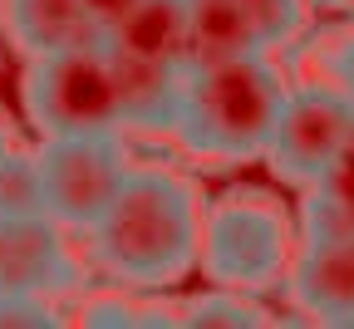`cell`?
I'll use <instances>...</instances> for the list:
<instances>
[{
    "label": "cell",
    "mask_w": 354,
    "mask_h": 329,
    "mask_svg": "<svg viewBox=\"0 0 354 329\" xmlns=\"http://www.w3.org/2000/svg\"><path fill=\"white\" fill-rule=\"evenodd\" d=\"M99 265L123 285H172L197 265L202 197L172 167H133L84 231Z\"/></svg>",
    "instance_id": "1"
},
{
    "label": "cell",
    "mask_w": 354,
    "mask_h": 329,
    "mask_svg": "<svg viewBox=\"0 0 354 329\" xmlns=\"http://www.w3.org/2000/svg\"><path fill=\"white\" fill-rule=\"evenodd\" d=\"M286 79L271 55H232L216 64H192L183 74L172 138L207 162H251L266 153Z\"/></svg>",
    "instance_id": "2"
},
{
    "label": "cell",
    "mask_w": 354,
    "mask_h": 329,
    "mask_svg": "<svg viewBox=\"0 0 354 329\" xmlns=\"http://www.w3.org/2000/svg\"><path fill=\"white\" fill-rule=\"evenodd\" d=\"M290 216L266 192H232L202 212L197 265L212 285L232 290H266L290 265Z\"/></svg>",
    "instance_id": "3"
},
{
    "label": "cell",
    "mask_w": 354,
    "mask_h": 329,
    "mask_svg": "<svg viewBox=\"0 0 354 329\" xmlns=\"http://www.w3.org/2000/svg\"><path fill=\"white\" fill-rule=\"evenodd\" d=\"M25 113L39 128V138L64 133H109L118 123V88L104 39L99 44H69L44 50L25 64Z\"/></svg>",
    "instance_id": "4"
},
{
    "label": "cell",
    "mask_w": 354,
    "mask_h": 329,
    "mask_svg": "<svg viewBox=\"0 0 354 329\" xmlns=\"http://www.w3.org/2000/svg\"><path fill=\"white\" fill-rule=\"evenodd\" d=\"M35 167H39L44 216L64 231H88L128 172V148L118 143V128L64 133V138H44L39 143Z\"/></svg>",
    "instance_id": "5"
},
{
    "label": "cell",
    "mask_w": 354,
    "mask_h": 329,
    "mask_svg": "<svg viewBox=\"0 0 354 329\" xmlns=\"http://www.w3.org/2000/svg\"><path fill=\"white\" fill-rule=\"evenodd\" d=\"M349 123H354V99L339 84H295V88L286 84L261 158H271V167L286 182L310 187L335 158Z\"/></svg>",
    "instance_id": "6"
},
{
    "label": "cell",
    "mask_w": 354,
    "mask_h": 329,
    "mask_svg": "<svg viewBox=\"0 0 354 329\" xmlns=\"http://www.w3.org/2000/svg\"><path fill=\"white\" fill-rule=\"evenodd\" d=\"M79 285L64 226L50 216H0V295H59Z\"/></svg>",
    "instance_id": "7"
},
{
    "label": "cell",
    "mask_w": 354,
    "mask_h": 329,
    "mask_svg": "<svg viewBox=\"0 0 354 329\" xmlns=\"http://www.w3.org/2000/svg\"><path fill=\"white\" fill-rule=\"evenodd\" d=\"M290 270V295L320 324H354V231L305 236Z\"/></svg>",
    "instance_id": "8"
},
{
    "label": "cell",
    "mask_w": 354,
    "mask_h": 329,
    "mask_svg": "<svg viewBox=\"0 0 354 329\" xmlns=\"http://www.w3.org/2000/svg\"><path fill=\"white\" fill-rule=\"evenodd\" d=\"M109 64H113V88H118V123L143 128V133H172L187 69L123 59V55H109Z\"/></svg>",
    "instance_id": "9"
},
{
    "label": "cell",
    "mask_w": 354,
    "mask_h": 329,
    "mask_svg": "<svg viewBox=\"0 0 354 329\" xmlns=\"http://www.w3.org/2000/svg\"><path fill=\"white\" fill-rule=\"evenodd\" d=\"M104 50L123 59H148V64H177L187 69V20L183 0H138L109 35Z\"/></svg>",
    "instance_id": "10"
},
{
    "label": "cell",
    "mask_w": 354,
    "mask_h": 329,
    "mask_svg": "<svg viewBox=\"0 0 354 329\" xmlns=\"http://www.w3.org/2000/svg\"><path fill=\"white\" fill-rule=\"evenodd\" d=\"M0 30H10V39L25 55L69 50V44H99L104 39L94 30V20L84 15L79 0H0Z\"/></svg>",
    "instance_id": "11"
},
{
    "label": "cell",
    "mask_w": 354,
    "mask_h": 329,
    "mask_svg": "<svg viewBox=\"0 0 354 329\" xmlns=\"http://www.w3.org/2000/svg\"><path fill=\"white\" fill-rule=\"evenodd\" d=\"M183 20H187V69L261 50L246 0H183Z\"/></svg>",
    "instance_id": "12"
},
{
    "label": "cell",
    "mask_w": 354,
    "mask_h": 329,
    "mask_svg": "<svg viewBox=\"0 0 354 329\" xmlns=\"http://www.w3.org/2000/svg\"><path fill=\"white\" fill-rule=\"evenodd\" d=\"M300 226H305V236H339V231H354V123L339 138V148L325 162V172L305 187Z\"/></svg>",
    "instance_id": "13"
},
{
    "label": "cell",
    "mask_w": 354,
    "mask_h": 329,
    "mask_svg": "<svg viewBox=\"0 0 354 329\" xmlns=\"http://www.w3.org/2000/svg\"><path fill=\"white\" fill-rule=\"evenodd\" d=\"M177 324H187V329H261L266 310L256 300H246L241 290H232V285H216V290L187 300Z\"/></svg>",
    "instance_id": "14"
},
{
    "label": "cell",
    "mask_w": 354,
    "mask_h": 329,
    "mask_svg": "<svg viewBox=\"0 0 354 329\" xmlns=\"http://www.w3.org/2000/svg\"><path fill=\"white\" fill-rule=\"evenodd\" d=\"M0 216H44L35 153H15V148L0 153Z\"/></svg>",
    "instance_id": "15"
},
{
    "label": "cell",
    "mask_w": 354,
    "mask_h": 329,
    "mask_svg": "<svg viewBox=\"0 0 354 329\" xmlns=\"http://www.w3.org/2000/svg\"><path fill=\"white\" fill-rule=\"evenodd\" d=\"M246 15L256 25L261 50L271 55L281 44H290L305 30V0H246Z\"/></svg>",
    "instance_id": "16"
},
{
    "label": "cell",
    "mask_w": 354,
    "mask_h": 329,
    "mask_svg": "<svg viewBox=\"0 0 354 329\" xmlns=\"http://www.w3.org/2000/svg\"><path fill=\"white\" fill-rule=\"evenodd\" d=\"M55 329L59 314L50 305V295H0V329Z\"/></svg>",
    "instance_id": "17"
},
{
    "label": "cell",
    "mask_w": 354,
    "mask_h": 329,
    "mask_svg": "<svg viewBox=\"0 0 354 329\" xmlns=\"http://www.w3.org/2000/svg\"><path fill=\"white\" fill-rule=\"evenodd\" d=\"M148 314L153 310H133L123 300H94V305L84 310V324H153Z\"/></svg>",
    "instance_id": "18"
},
{
    "label": "cell",
    "mask_w": 354,
    "mask_h": 329,
    "mask_svg": "<svg viewBox=\"0 0 354 329\" xmlns=\"http://www.w3.org/2000/svg\"><path fill=\"white\" fill-rule=\"evenodd\" d=\"M79 6H84V15H88V20H94V30H99V35H109V30H113L133 6H138V0H79Z\"/></svg>",
    "instance_id": "19"
},
{
    "label": "cell",
    "mask_w": 354,
    "mask_h": 329,
    "mask_svg": "<svg viewBox=\"0 0 354 329\" xmlns=\"http://www.w3.org/2000/svg\"><path fill=\"white\" fill-rule=\"evenodd\" d=\"M335 84L354 99V39H344V44H339V55H335Z\"/></svg>",
    "instance_id": "20"
},
{
    "label": "cell",
    "mask_w": 354,
    "mask_h": 329,
    "mask_svg": "<svg viewBox=\"0 0 354 329\" xmlns=\"http://www.w3.org/2000/svg\"><path fill=\"white\" fill-rule=\"evenodd\" d=\"M10 148V128H6V118H0V153Z\"/></svg>",
    "instance_id": "21"
},
{
    "label": "cell",
    "mask_w": 354,
    "mask_h": 329,
    "mask_svg": "<svg viewBox=\"0 0 354 329\" xmlns=\"http://www.w3.org/2000/svg\"><path fill=\"white\" fill-rule=\"evenodd\" d=\"M320 6H335V10H354V0H320Z\"/></svg>",
    "instance_id": "22"
}]
</instances>
